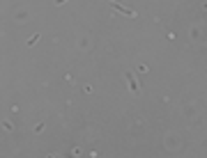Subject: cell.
<instances>
[{
    "mask_svg": "<svg viewBox=\"0 0 207 158\" xmlns=\"http://www.w3.org/2000/svg\"><path fill=\"white\" fill-rule=\"evenodd\" d=\"M37 39H39V35H35V37H30V39H28V46H35V44H37Z\"/></svg>",
    "mask_w": 207,
    "mask_h": 158,
    "instance_id": "obj_2",
    "label": "cell"
},
{
    "mask_svg": "<svg viewBox=\"0 0 207 158\" xmlns=\"http://www.w3.org/2000/svg\"><path fill=\"white\" fill-rule=\"evenodd\" d=\"M111 5H113L118 12H122V14H127V16H134V12H131V9H124V7L120 5V2H115V0H111Z\"/></svg>",
    "mask_w": 207,
    "mask_h": 158,
    "instance_id": "obj_1",
    "label": "cell"
},
{
    "mask_svg": "<svg viewBox=\"0 0 207 158\" xmlns=\"http://www.w3.org/2000/svg\"><path fill=\"white\" fill-rule=\"evenodd\" d=\"M62 2H65V0H55V5H62Z\"/></svg>",
    "mask_w": 207,
    "mask_h": 158,
    "instance_id": "obj_3",
    "label": "cell"
}]
</instances>
